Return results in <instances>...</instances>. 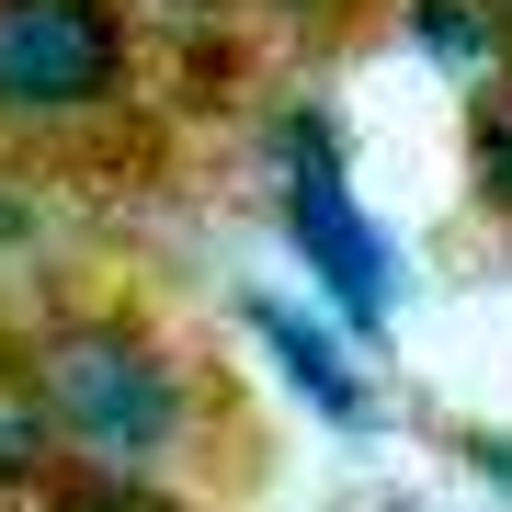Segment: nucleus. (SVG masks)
I'll return each instance as SVG.
<instances>
[{
	"instance_id": "4",
	"label": "nucleus",
	"mask_w": 512,
	"mask_h": 512,
	"mask_svg": "<svg viewBox=\"0 0 512 512\" xmlns=\"http://www.w3.org/2000/svg\"><path fill=\"white\" fill-rule=\"evenodd\" d=\"M239 330L262 342V365H274L296 399L330 421V433H376V421H387V410H376V376H365V353H353L342 319H308L296 296L251 285V296H239Z\"/></svg>"
},
{
	"instance_id": "10",
	"label": "nucleus",
	"mask_w": 512,
	"mask_h": 512,
	"mask_svg": "<svg viewBox=\"0 0 512 512\" xmlns=\"http://www.w3.org/2000/svg\"><path fill=\"white\" fill-rule=\"evenodd\" d=\"M456 456L490 478V490H512V433H456Z\"/></svg>"
},
{
	"instance_id": "2",
	"label": "nucleus",
	"mask_w": 512,
	"mask_h": 512,
	"mask_svg": "<svg viewBox=\"0 0 512 512\" xmlns=\"http://www.w3.org/2000/svg\"><path fill=\"white\" fill-rule=\"evenodd\" d=\"M148 80V35L126 0H0V137L69 148L103 137Z\"/></svg>"
},
{
	"instance_id": "5",
	"label": "nucleus",
	"mask_w": 512,
	"mask_h": 512,
	"mask_svg": "<svg viewBox=\"0 0 512 512\" xmlns=\"http://www.w3.org/2000/svg\"><path fill=\"white\" fill-rule=\"evenodd\" d=\"M57 467H69V444H57V421L35 399V365H23V330L0 342V501L35 512L57 490Z\"/></svg>"
},
{
	"instance_id": "9",
	"label": "nucleus",
	"mask_w": 512,
	"mask_h": 512,
	"mask_svg": "<svg viewBox=\"0 0 512 512\" xmlns=\"http://www.w3.org/2000/svg\"><path fill=\"white\" fill-rule=\"evenodd\" d=\"M467 171H478V194H490V217L512 228V92L478 103V126H467Z\"/></svg>"
},
{
	"instance_id": "8",
	"label": "nucleus",
	"mask_w": 512,
	"mask_h": 512,
	"mask_svg": "<svg viewBox=\"0 0 512 512\" xmlns=\"http://www.w3.org/2000/svg\"><path fill=\"white\" fill-rule=\"evenodd\" d=\"M35 262H46V205L0 171V308H12L23 285H35Z\"/></svg>"
},
{
	"instance_id": "14",
	"label": "nucleus",
	"mask_w": 512,
	"mask_h": 512,
	"mask_svg": "<svg viewBox=\"0 0 512 512\" xmlns=\"http://www.w3.org/2000/svg\"><path fill=\"white\" fill-rule=\"evenodd\" d=\"M0 512H12V501H0Z\"/></svg>"
},
{
	"instance_id": "3",
	"label": "nucleus",
	"mask_w": 512,
	"mask_h": 512,
	"mask_svg": "<svg viewBox=\"0 0 512 512\" xmlns=\"http://www.w3.org/2000/svg\"><path fill=\"white\" fill-rule=\"evenodd\" d=\"M274 228H285L308 296L353 330V342H376V330L399 319V251H387V228L365 217L353 160H342V126H330L319 103H296L274 126Z\"/></svg>"
},
{
	"instance_id": "12",
	"label": "nucleus",
	"mask_w": 512,
	"mask_h": 512,
	"mask_svg": "<svg viewBox=\"0 0 512 512\" xmlns=\"http://www.w3.org/2000/svg\"><path fill=\"white\" fill-rule=\"evenodd\" d=\"M387 512H444V501H387Z\"/></svg>"
},
{
	"instance_id": "6",
	"label": "nucleus",
	"mask_w": 512,
	"mask_h": 512,
	"mask_svg": "<svg viewBox=\"0 0 512 512\" xmlns=\"http://www.w3.org/2000/svg\"><path fill=\"white\" fill-rule=\"evenodd\" d=\"M399 35L433 57V69H456V80H501V69H512L501 0H399Z\"/></svg>"
},
{
	"instance_id": "11",
	"label": "nucleus",
	"mask_w": 512,
	"mask_h": 512,
	"mask_svg": "<svg viewBox=\"0 0 512 512\" xmlns=\"http://www.w3.org/2000/svg\"><path fill=\"white\" fill-rule=\"evenodd\" d=\"M251 12H274V23H330L342 0H251Z\"/></svg>"
},
{
	"instance_id": "7",
	"label": "nucleus",
	"mask_w": 512,
	"mask_h": 512,
	"mask_svg": "<svg viewBox=\"0 0 512 512\" xmlns=\"http://www.w3.org/2000/svg\"><path fill=\"white\" fill-rule=\"evenodd\" d=\"M35 512H183L160 478H114V467H57V490Z\"/></svg>"
},
{
	"instance_id": "1",
	"label": "nucleus",
	"mask_w": 512,
	"mask_h": 512,
	"mask_svg": "<svg viewBox=\"0 0 512 512\" xmlns=\"http://www.w3.org/2000/svg\"><path fill=\"white\" fill-rule=\"evenodd\" d=\"M23 365H35V399L57 421V444H69V467L160 478L205 444V376L137 308H103V296L35 308L23 319Z\"/></svg>"
},
{
	"instance_id": "13",
	"label": "nucleus",
	"mask_w": 512,
	"mask_h": 512,
	"mask_svg": "<svg viewBox=\"0 0 512 512\" xmlns=\"http://www.w3.org/2000/svg\"><path fill=\"white\" fill-rule=\"evenodd\" d=\"M501 23H512V0H501Z\"/></svg>"
}]
</instances>
